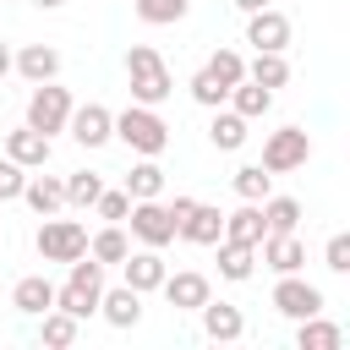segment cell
Returning a JSON list of instances; mask_svg holds the SVG:
<instances>
[{"instance_id":"obj_7","label":"cell","mask_w":350,"mask_h":350,"mask_svg":"<svg viewBox=\"0 0 350 350\" xmlns=\"http://www.w3.org/2000/svg\"><path fill=\"white\" fill-rule=\"evenodd\" d=\"M268 301H273V312H279V317H290V323L317 317V312L328 306V301H323V290H317V284H306L301 273H279V284H273V295H268Z\"/></svg>"},{"instance_id":"obj_28","label":"cell","mask_w":350,"mask_h":350,"mask_svg":"<svg viewBox=\"0 0 350 350\" xmlns=\"http://www.w3.org/2000/svg\"><path fill=\"white\" fill-rule=\"evenodd\" d=\"M120 191H126L131 202H142V197H159V191H164V170H159V159H137Z\"/></svg>"},{"instance_id":"obj_6","label":"cell","mask_w":350,"mask_h":350,"mask_svg":"<svg viewBox=\"0 0 350 350\" xmlns=\"http://www.w3.org/2000/svg\"><path fill=\"white\" fill-rule=\"evenodd\" d=\"M306 159H312V137H306L301 126L268 131V142H262V170H268V175H290V170H301Z\"/></svg>"},{"instance_id":"obj_32","label":"cell","mask_w":350,"mask_h":350,"mask_svg":"<svg viewBox=\"0 0 350 350\" xmlns=\"http://www.w3.org/2000/svg\"><path fill=\"white\" fill-rule=\"evenodd\" d=\"M202 71H208L213 82H224V88H235V82L246 77V55L224 44V49H213V55H208V66H202Z\"/></svg>"},{"instance_id":"obj_17","label":"cell","mask_w":350,"mask_h":350,"mask_svg":"<svg viewBox=\"0 0 350 350\" xmlns=\"http://www.w3.org/2000/svg\"><path fill=\"white\" fill-rule=\"evenodd\" d=\"M11 71H22L27 82H55V77H60V49H49V44H22V49L11 55Z\"/></svg>"},{"instance_id":"obj_27","label":"cell","mask_w":350,"mask_h":350,"mask_svg":"<svg viewBox=\"0 0 350 350\" xmlns=\"http://www.w3.org/2000/svg\"><path fill=\"white\" fill-rule=\"evenodd\" d=\"M126 252H131L126 224H104V230H93V235H88V257H98L104 268H109V262H120Z\"/></svg>"},{"instance_id":"obj_29","label":"cell","mask_w":350,"mask_h":350,"mask_svg":"<svg viewBox=\"0 0 350 350\" xmlns=\"http://www.w3.org/2000/svg\"><path fill=\"white\" fill-rule=\"evenodd\" d=\"M77 334H82V323H77L71 312H60V306H49V312H44V323H38V339H44L49 350H66V345H77Z\"/></svg>"},{"instance_id":"obj_19","label":"cell","mask_w":350,"mask_h":350,"mask_svg":"<svg viewBox=\"0 0 350 350\" xmlns=\"http://www.w3.org/2000/svg\"><path fill=\"white\" fill-rule=\"evenodd\" d=\"M246 126H252L246 115H235V109H224V104H219V109H213V120H208V142H213L219 153H235V148H246V137H252Z\"/></svg>"},{"instance_id":"obj_3","label":"cell","mask_w":350,"mask_h":350,"mask_svg":"<svg viewBox=\"0 0 350 350\" xmlns=\"http://www.w3.org/2000/svg\"><path fill=\"white\" fill-rule=\"evenodd\" d=\"M115 137H120L131 153H142V159H159V153L170 148V126H164V115H159L153 104H126V109L115 115Z\"/></svg>"},{"instance_id":"obj_21","label":"cell","mask_w":350,"mask_h":350,"mask_svg":"<svg viewBox=\"0 0 350 350\" xmlns=\"http://www.w3.org/2000/svg\"><path fill=\"white\" fill-rule=\"evenodd\" d=\"M175 235H180L186 246H213V241L224 235V213H219V208H208V202H197V208L186 213V224H180Z\"/></svg>"},{"instance_id":"obj_13","label":"cell","mask_w":350,"mask_h":350,"mask_svg":"<svg viewBox=\"0 0 350 350\" xmlns=\"http://www.w3.org/2000/svg\"><path fill=\"white\" fill-rule=\"evenodd\" d=\"M246 44L252 49H284L290 44V16L262 5V11H246Z\"/></svg>"},{"instance_id":"obj_9","label":"cell","mask_w":350,"mask_h":350,"mask_svg":"<svg viewBox=\"0 0 350 350\" xmlns=\"http://www.w3.org/2000/svg\"><path fill=\"white\" fill-rule=\"evenodd\" d=\"M66 131H71V142H82V148H104V142L115 137V109H104V104H71Z\"/></svg>"},{"instance_id":"obj_41","label":"cell","mask_w":350,"mask_h":350,"mask_svg":"<svg viewBox=\"0 0 350 350\" xmlns=\"http://www.w3.org/2000/svg\"><path fill=\"white\" fill-rule=\"evenodd\" d=\"M0 77H11V44L0 38Z\"/></svg>"},{"instance_id":"obj_23","label":"cell","mask_w":350,"mask_h":350,"mask_svg":"<svg viewBox=\"0 0 350 350\" xmlns=\"http://www.w3.org/2000/svg\"><path fill=\"white\" fill-rule=\"evenodd\" d=\"M268 235V224H262V208L257 202H241L235 213H224V241H241V246H257Z\"/></svg>"},{"instance_id":"obj_8","label":"cell","mask_w":350,"mask_h":350,"mask_svg":"<svg viewBox=\"0 0 350 350\" xmlns=\"http://www.w3.org/2000/svg\"><path fill=\"white\" fill-rule=\"evenodd\" d=\"M126 224H131V241H142V246H170L175 241V219H170V208L159 197L131 202L126 208Z\"/></svg>"},{"instance_id":"obj_30","label":"cell","mask_w":350,"mask_h":350,"mask_svg":"<svg viewBox=\"0 0 350 350\" xmlns=\"http://www.w3.org/2000/svg\"><path fill=\"white\" fill-rule=\"evenodd\" d=\"M230 186H235V197H241V202H262V197L273 191V175H268L262 164H241V170L230 175Z\"/></svg>"},{"instance_id":"obj_10","label":"cell","mask_w":350,"mask_h":350,"mask_svg":"<svg viewBox=\"0 0 350 350\" xmlns=\"http://www.w3.org/2000/svg\"><path fill=\"white\" fill-rule=\"evenodd\" d=\"M257 257H262V268H268V273H301L306 246L295 241V230H268V235L257 241Z\"/></svg>"},{"instance_id":"obj_34","label":"cell","mask_w":350,"mask_h":350,"mask_svg":"<svg viewBox=\"0 0 350 350\" xmlns=\"http://www.w3.org/2000/svg\"><path fill=\"white\" fill-rule=\"evenodd\" d=\"M257 208H262V224H268V230H295V224H301V202H295V197H273V191H268Z\"/></svg>"},{"instance_id":"obj_31","label":"cell","mask_w":350,"mask_h":350,"mask_svg":"<svg viewBox=\"0 0 350 350\" xmlns=\"http://www.w3.org/2000/svg\"><path fill=\"white\" fill-rule=\"evenodd\" d=\"M131 11H137V22H148V27H170V22H180V16L191 11V0H131Z\"/></svg>"},{"instance_id":"obj_36","label":"cell","mask_w":350,"mask_h":350,"mask_svg":"<svg viewBox=\"0 0 350 350\" xmlns=\"http://www.w3.org/2000/svg\"><path fill=\"white\" fill-rule=\"evenodd\" d=\"M22 186H27V170H22L16 159H0V202H16Z\"/></svg>"},{"instance_id":"obj_42","label":"cell","mask_w":350,"mask_h":350,"mask_svg":"<svg viewBox=\"0 0 350 350\" xmlns=\"http://www.w3.org/2000/svg\"><path fill=\"white\" fill-rule=\"evenodd\" d=\"M33 5H38V11H60L66 0H33Z\"/></svg>"},{"instance_id":"obj_11","label":"cell","mask_w":350,"mask_h":350,"mask_svg":"<svg viewBox=\"0 0 350 350\" xmlns=\"http://www.w3.org/2000/svg\"><path fill=\"white\" fill-rule=\"evenodd\" d=\"M159 295H164L175 312H197V306L213 295V284H208V273H197V268H180V273H164Z\"/></svg>"},{"instance_id":"obj_38","label":"cell","mask_w":350,"mask_h":350,"mask_svg":"<svg viewBox=\"0 0 350 350\" xmlns=\"http://www.w3.org/2000/svg\"><path fill=\"white\" fill-rule=\"evenodd\" d=\"M323 262H328L334 273H350V235H328V246H323Z\"/></svg>"},{"instance_id":"obj_2","label":"cell","mask_w":350,"mask_h":350,"mask_svg":"<svg viewBox=\"0 0 350 350\" xmlns=\"http://www.w3.org/2000/svg\"><path fill=\"white\" fill-rule=\"evenodd\" d=\"M126 82H131V104H153V109L175 93L170 66L159 60L153 44H131V49H126Z\"/></svg>"},{"instance_id":"obj_22","label":"cell","mask_w":350,"mask_h":350,"mask_svg":"<svg viewBox=\"0 0 350 350\" xmlns=\"http://www.w3.org/2000/svg\"><path fill=\"white\" fill-rule=\"evenodd\" d=\"M235 115H246V120H262L268 109H273V88H262V82H252V77H241L235 88H230V98H224Z\"/></svg>"},{"instance_id":"obj_20","label":"cell","mask_w":350,"mask_h":350,"mask_svg":"<svg viewBox=\"0 0 350 350\" xmlns=\"http://www.w3.org/2000/svg\"><path fill=\"white\" fill-rule=\"evenodd\" d=\"M22 202H27L38 219H44V213H60V208H66V180H60V175H27Z\"/></svg>"},{"instance_id":"obj_14","label":"cell","mask_w":350,"mask_h":350,"mask_svg":"<svg viewBox=\"0 0 350 350\" xmlns=\"http://www.w3.org/2000/svg\"><path fill=\"white\" fill-rule=\"evenodd\" d=\"M197 317H202V334L208 339H219V345H235L241 334H246V317H241V306H230V301H202L197 306Z\"/></svg>"},{"instance_id":"obj_4","label":"cell","mask_w":350,"mask_h":350,"mask_svg":"<svg viewBox=\"0 0 350 350\" xmlns=\"http://www.w3.org/2000/svg\"><path fill=\"white\" fill-rule=\"evenodd\" d=\"M66 120H71V88L33 82V93H27V126L44 131V137H55V131H66Z\"/></svg>"},{"instance_id":"obj_37","label":"cell","mask_w":350,"mask_h":350,"mask_svg":"<svg viewBox=\"0 0 350 350\" xmlns=\"http://www.w3.org/2000/svg\"><path fill=\"white\" fill-rule=\"evenodd\" d=\"M93 208H98V219H109V224H126V208H131V197H126V191H109V186H104Z\"/></svg>"},{"instance_id":"obj_18","label":"cell","mask_w":350,"mask_h":350,"mask_svg":"<svg viewBox=\"0 0 350 350\" xmlns=\"http://www.w3.org/2000/svg\"><path fill=\"white\" fill-rule=\"evenodd\" d=\"M11 306H16L22 317H44V312L55 306V284H49L44 273H27V279L11 284Z\"/></svg>"},{"instance_id":"obj_26","label":"cell","mask_w":350,"mask_h":350,"mask_svg":"<svg viewBox=\"0 0 350 350\" xmlns=\"http://www.w3.org/2000/svg\"><path fill=\"white\" fill-rule=\"evenodd\" d=\"M246 77L262 82V88H284V82H290V60H284V49H257V55L246 60Z\"/></svg>"},{"instance_id":"obj_25","label":"cell","mask_w":350,"mask_h":350,"mask_svg":"<svg viewBox=\"0 0 350 350\" xmlns=\"http://www.w3.org/2000/svg\"><path fill=\"white\" fill-rule=\"evenodd\" d=\"M339 345H345V328L339 323H323V312L295 323V350H339Z\"/></svg>"},{"instance_id":"obj_24","label":"cell","mask_w":350,"mask_h":350,"mask_svg":"<svg viewBox=\"0 0 350 350\" xmlns=\"http://www.w3.org/2000/svg\"><path fill=\"white\" fill-rule=\"evenodd\" d=\"M219 246V273L230 279V284H246L252 279V268H257V246H241V241H213Z\"/></svg>"},{"instance_id":"obj_16","label":"cell","mask_w":350,"mask_h":350,"mask_svg":"<svg viewBox=\"0 0 350 350\" xmlns=\"http://www.w3.org/2000/svg\"><path fill=\"white\" fill-rule=\"evenodd\" d=\"M98 317H104L109 328H137V323H142V295H137L131 284H115V290L98 295Z\"/></svg>"},{"instance_id":"obj_40","label":"cell","mask_w":350,"mask_h":350,"mask_svg":"<svg viewBox=\"0 0 350 350\" xmlns=\"http://www.w3.org/2000/svg\"><path fill=\"white\" fill-rule=\"evenodd\" d=\"M235 11H262V5H273V0H230Z\"/></svg>"},{"instance_id":"obj_33","label":"cell","mask_w":350,"mask_h":350,"mask_svg":"<svg viewBox=\"0 0 350 350\" xmlns=\"http://www.w3.org/2000/svg\"><path fill=\"white\" fill-rule=\"evenodd\" d=\"M98 191H104V175H93V170L66 175V208H93V202H98Z\"/></svg>"},{"instance_id":"obj_12","label":"cell","mask_w":350,"mask_h":350,"mask_svg":"<svg viewBox=\"0 0 350 350\" xmlns=\"http://www.w3.org/2000/svg\"><path fill=\"white\" fill-rule=\"evenodd\" d=\"M120 268H126V284H131L137 295H153V290L164 284V273H170V262L159 257V246H142V252H126V257H120Z\"/></svg>"},{"instance_id":"obj_39","label":"cell","mask_w":350,"mask_h":350,"mask_svg":"<svg viewBox=\"0 0 350 350\" xmlns=\"http://www.w3.org/2000/svg\"><path fill=\"white\" fill-rule=\"evenodd\" d=\"M164 208H170V219H175V230H180V224H186V213L197 208V197H175V202H164Z\"/></svg>"},{"instance_id":"obj_5","label":"cell","mask_w":350,"mask_h":350,"mask_svg":"<svg viewBox=\"0 0 350 350\" xmlns=\"http://www.w3.org/2000/svg\"><path fill=\"white\" fill-rule=\"evenodd\" d=\"M33 246H38V257H44V262H71V257H82V252H88V230H82L77 219H55V213H44V224H38Z\"/></svg>"},{"instance_id":"obj_1","label":"cell","mask_w":350,"mask_h":350,"mask_svg":"<svg viewBox=\"0 0 350 350\" xmlns=\"http://www.w3.org/2000/svg\"><path fill=\"white\" fill-rule=\"evenodd\" d=\"M98 295H104V262L98 257H71L66 262V284H55V306L60 312H71L77 323H88L93 312H98Z\"/></svg>"},{"instance_id":"obj_35","label":"cell","mask_w":350,"mask_h":350,"mask_svg":"<svg viewBox=\"0 0 350 350\" xmlns=\"http://www.w3.org/2000/svg\"><path fill=\"white\" fill-rule=\"evenodd\" d=\"M186 88H191V98H197V104H202V109H219V104H224V98H230V88H224V82H213V77H208V71H197V77H191V82H186Z\"/></svg>"},{"instance_id":"obj_15","label":"cell","mask_w":350,"mask_h":350,"mask_svg":"<svg viewBox=\"0 0 350 350\" xmlns=\"http://www.w3.org/2000/svg\"><path fill=\"white\" fill-rule=\"evenodd\" d=\"M5 159H16L22 170H44V164H49V137L22 120L16 131H5Z\"/></svg>"}]
</instances>
